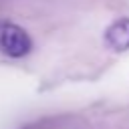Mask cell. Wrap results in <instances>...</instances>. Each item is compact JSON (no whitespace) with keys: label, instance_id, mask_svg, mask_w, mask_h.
Instances as JSON below:
<instances>
[{"label":"cell","instance_id":"7a4b0ae2","mask_svg":"<svg viewBox=\"0 0 129 129\" xmlns=\"http://www.w3.org/2000/svg\"><path fill=\"white\" fill-rule=\"evenodd\" d=\"M105 42L113 50H127L129 48V18L115 20L105 30Z\"/></svg>","mask_w":129,"mask_h":129},{"label":"cell","instance_id":"6da1fadb","mask_svg":"<svg viewBox=\"0 0 129 129\" xmlns=\"http://www.w3.org/2000/svg\"><path fill=\"white\" fill-rule=\"evenodd\" d=\"M30 48H32V40L22 26L10 20H0V50L6 56L22 58L30 52Z\"/></svg>","mask_w":129,"mask_h":129}]
</instances>
